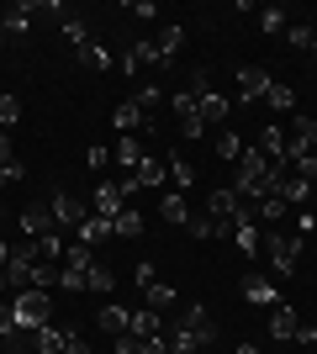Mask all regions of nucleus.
I'll return each mask as SVG.
<instances>
[{"label":"nucleus","instance_id":"1","mask_svg":"<svg viewBox=\"0 0 317 354\" xmlns=\"http://www.w3.org/2000/svg\"><path fill=\"white\" fill-rule=\"evenodd\" d=\"M11 317H16V333H37V328L53 323V301H48V291H16L11 301Z\"/></svg>","mask_w":317,"mask_h":354},{"label":"nucleus","instance_id":"2","mask_svg":"<svg viewBox=\"0 0 317 354\" xmlns=\"http://www.w3.org/2000/svg\"><path fill=\"white\" fill-rule=\"evenodd\" d=\"M302 243L307 238H296V233H286V227H270V233L259 238V249H265V259H270V270H296V259H302Z\"/></svg>","mask_w":317,"mask_h":354},{"label":"nucleus","instance_id":"3","mask_svg":"<svg viewBox=\"0 0 317 354\" xmlns=\"http://www.w3.org/2000/svg\"><path fill=\"white\" fill-rule=\"evenodd\" d=\"M249 207H254V201H249V196H238L233 185H217V191H211V217L227 222V227H233V222H238V212H249Z\"/></svg>","mask_w":317,"mask_h":354},{"label":"nucleus","instance_id":"4","mask_svg":"<svg viewBox=\"0 0 317 354\" xmlns=\"http://www.w3.org/2000/svg\"><path fill=\"white\" fill-rule=\"evenodd\" d=\"M169 106H175V117H180V133L185 138H201V106H196V90H180V95H169Z\"/></svg>","mask_w":317,"mask_h":354},{"label":"nucleus","instance_id":"5","mask_svg":"<svg viewBox=\"0 0 317 354\" xmlns=\"http://www.w3.org/2000/svg\"><path fill=\"white\" fill-rule=\"evenodd\" d=\"M48 212H53V222H59V227H79V222L90 217V212H85V201H79V196H69V191H53Z\"/></svg>","mask_w":317,"mask_h":354},{"label":"nucleus","instance_id":"6","mask_svg":"<svg viewBox=\"0 0 317 354\" xmlns=\"http://www.w3.org/2000/svg\"><path fill=\"white\" fill-rule=\"evenodd\" d=\"M32 270H37L32 249H11V259H6V275H0V281L16 286V291H32Z\"/></svg>","mask_w":317,"mask_h":354},{"label":"nucleus","instance_id":"7","mask_svg":"<svg viewBox=\"0 0 317 354\" xmlns=\"http://www.w3.org/2000/svg\"><path fill=\"white\" fill-rule=\"evenodd\" d=\"M317 148V117H296V133H291V143H286V159L296 164L302 153H312Z\"/></svg>","mask_w":317,"mask_h":354},{"label":"nucleus","instance_id":"8","mask_svg":"<svg viewBox=\"0 0 317 354\" xmlns=\"http://www.w3.org/2000/svg\"><path fill=\"white\" fill-rule=\"evenodd\" d=\"M111 122H117V133H122V138H133V133H159V122H143V111H137L133 101H122Z\"/></svg>","mask_w":317,"mask_h":354},{"label":"nucleus","instance_id":"9","mask_svg":"<svg viewBox=\"0 0 317 354\" xmlns=\"http://www.w3.org/2000/svg\"><path fill=\"white\" fill-rule=\"evenodd\" d=\"M180 328H185L196 344H211V339H217V323H211L201 307H185V312H180Z\"/></svg>","mask_w":317,"mask_h":354},{"label":"nucleus","instance_id":"10","mask_svg":"<svg viewBox=\"0 0 317 354\" xmlns=\"http://www.w3.org/2000/svg\"><path fill=\"white\" fill-rule=\"evenodd\" d=\"M296 328H302V317H296L286 301H275V307H270V339L286 344V339H296Z\"/></svg>","mask_w":317,"mask_h":354},{"label":"nucleus","instance_id":"11","mask_svg":"<svg viewBox=\"0 0 317 354\" xmlns=\"http://www.w3.org/2000/svg\"><path fill=\"white\" fill-rule=\"evenodd\" d=\"M75 238L85 243V249H95L101 238H117V227H111V217H95V212H90V217H85V222L75 227Z\"/></svg>","mask_w":317,"mask_h":354},{"label":"nucleus","instance_id":"12","mask_svg":"<svg viewBox=\"0 0 317 354\" xmlns=\"http://www.w3.org/2000/svg\"><path fill=\"white\" fill-rule=\"evenodd\" d=\"M95 323H101V333L122 339V333H127V323H133V312H127V307H117V301H106V307L95 312Z\"/></svg>","mask_w":317,"mask_h":354},{"label":"nucleus","instance_id":"13","mask_svg":"<svg viewBox=\"0 0 317 354\" xmlns=\"http://www.w3.org/2000/svg\"><path fill=\"white\" fill-rule=\"evenodd\" d=\"M238 90H243V101H265V90H270V74L259 69V64H249V69H238Z\"/></svg>","mask_w":317,"mask_h":354},{"label":"nucleus","instance_id":"14","mask_svg":"<svg viewBox=\"0 0 317 354\" xmlns=\"http://www.w3.org/2000/svg\"><path fill=\"white\" fill-rule=\"evenodd\" d=\"M122 207H127V196H122L117 185H95V201H90L95 217H111V222H117V212H122Z\"/></svg>","mask_w":317,"mask_h":354},{"label":"nucleus","instance_id":"15","mask_svg":"<svg viewBox=\"0 0 317 354\" xmlns=\"http://www.w3.org/2000/svg\"><path fill=\"white\" fill-rule=\"evenodd\" d=\"M148 64H159V69H164V59H159V43H133V48H127V59H122V69L137 74V69H148Z\"/></svg>","mask_w":317,"mask_h":354},{"label":"nucleus","instance_id":"16","mask_svg":"<svg viewBox=\"0 0 317 354\" xmlns=\"http://www.w3.org/2000/svg\"><path fill=\"white\" fill-rule=\"evenodd\" d=\"M53 227H59V222H53L48 207H27V212H21V233H27V238H43V233H53Z\"/></svg>","mask_w":317,"mask_h":354},{"label":"nucleus","instance_id":"17","mask_svg":"<svg viewBox=\"0 0 317 354\" xmlns=\"http://www.w3.org/2000/svg\"><path fill=\"white\" fill-rule=\"evenodd\" d=\"M127 333H133V339L137 344H143V339H159V333H164V323H159V312H133V323H127Z\"/></svg>","mask_w":317,"mask_h":354},{"label":"nucleus","instance_id":"18","mask_svg":"<svg viewBox=\"0 0 317 354\" xmlns=\"http://www.w3.org/2000/svg\"><path fill=\"white\" fill-rule=\"evenodd\" d=\"M243 301H254V307H275L280 296H275V286L265 281V275H249V281H243Z\"/></svg>","mask_w":317,"mask_h":354},{"label":"nucleus","instance_id":"19","mask_svg":"<svg viewBox=\"0 0 317 354\" xmlns=\"http://www.w3.org/2000/svg\"><path fill=\"white\" fill-rule=\"evenodd\" d=\"M133 180H137V191H143V185H164V180H169V164L148 153V159H143V164L133 169Z\"/></svg>","mask_w":317,"mask_h":354},{"label":"nucleus","instance_id":"20","mask_svg":"<svg viewBox=\"0 0 317 354\" xmlns=\"http://www.w3.org/2000/svg\"><path fill=\"white\" fill-rule=\"evenodd\" d=\"M64 339H69V328H37V333H32V349L37 354H64Z\"/></svg>","mask_w":317,"mask_h":354},{"label":"nucleus","instance_id":"21","mask_svg":"<svg viewBox=\"0 0 317 354\" xmlns=\"http://www.w3.org/2000/svg\"><path fill=\"white\" fill-rule=\"evenodd\" d=\"M196 106H201V122H227V111H233V106H227V95H217V90H201Z\"/></svg>","mask_w":317,"mask_h":354},{"label":"nucleus","instance_id":"22","mask_svg":"<svg viewBox=\"0 0 317 354\" xmlns=\"http://www.w3.org/2000/svg\"><path fill=\"white\" fill-rule=\"evenodd\" d=\"M16 180H21V159H16L11 138L0 133V185H16Z\"/></svg>","mask_w":317,"mask_h":354},{"label":"nucleus","instance_id":"23","mask_svg":"<svg viewBox=\"0 0 317 354\" xmlns=\"http://www.w3.org/2000/svg\"><path fill=\"white\" fill-rule=\"evenodd\" d=\"M259 153L270 164H286V133H280V127H265V133H259Z\"/></svg>","mask_w":317,"mask_h":354},{"label":"nucleus","instance_id":"24","mask_svg":"<svg viewBox=\"0 0 317 354\" xmlns=\"http://www.w3.org/2000/svg\"><path fill=\"white\" fill-rule=\"evenodd\" d=\"M32 11H37V6H11V11L0 16V21H6V37H27V27H32Z\"/></svg>","mask_w":317,"mask_h":354},{"label":"nucleus","instance_id":"25","mask_svg":"<svg viewBox=\"0 0 317 354\" xmlns=\"http://www.w3.org/2000/svg\"><path fill=\"white\" fill-rule=\"evenodd\" d=\"M180 48H185V27H180V21H169V27L164 32H159V59H175V53H180Z\"/></svg>","mask_w":317,"mask_h":354},{"label":"nucleus","instance_id":"26","mask_svg":"<svg viewBox=\"0 0 317 354\" xmlns=\"http://www.w3.org/2000/svg\"><path fill=\"white\" fill-rule=\"evenodd\" d=\"M133 106L143 111V122H159V106H164V95H159V85H143L133 95Z\"/></svg>","mask_w":317,"mask_h":354},{"label":"nucleus","instance_id":"27","mask_svg":"<svg viewBox=\"0 0 317 354\" xmlns=\"http://www.w3.org/2000/svg\"><path fill=\"white\" fill-rule=\"evenodd\" d=\"M90 265H95V254H90V249H85V243L75 238V243L64 249V270H79V275H90Z\"/></svg>","mask_w":317,"mask_h":354},{"label":"nucleus","instance_id":"28","mask_svg":"<svg viewBox=\"0 0 317 354\" xmlns=\"http://www.w3.org/2000/svg\"><path fill=\"white\" fill-rule=\"evenodd\" d=\"M164 349H169V354H196V349H201V344H196V339H191V333H185V328H180V323H175V328H164Z\"/></svg>","mask_w":317,"mask_h":354},{"label":"nucleus","instance_id":"29","mask_svg":"<svg viewBox=\"0 0 317 354\" xmlns=\"http://www.w3.org/2000/svg\"><path fill=\"white\" fill-rule=\"evenodd\" d=\"M159 217H164V222H191V207H185V196H180V191H169L164 201H159Z\"/></svg>","mask_w":317,"mask_h":354},{"label":"nucleus","instance_id":"30","mask_svg":"<svg viewBox=\"0 0 317 354\" xmlns=\"http://www.w3.org/2000/svg\"><path fill=\"white\" fill-rule=\"evenodd\" d=\"M265 106H275V111H291V106H296V90L280 85V80H270V90H265Z\"/></svg>","mask_w":317,"mask_h":354},{"label":"nucleus","instance_id":"31","mask_svg":"<svg viewBox=\"0 0 317 354\" xmlns=\"http://www.w3.org/2000/svg\"><path fill=\"white\" fill-rule=\"evenodd\" d=\"M117 159L127 164V169H137V164L148 159V153H143V138H122V143H117Z\"/></svg>","mask_w":317,"mask_h":354},{"label":"nucleus","instance_id":"32","mask_svg":"<svg viewBox=\"0 0 317 354\" xmlns=\"http://www.w3.org/2000/svg\"><path fill=\"white\" fill-rule=\"evenodd\" d=\"M254 217H265V222H286V201H280V196H259V201H254Z\"/></svg>","mask_w":317,"mask_h":354},{"label":"nucleus","instance_id":"33","mask_svg":"<svg viewBox=\"0 0 317 354\" xmlns=\"http://www.w3.org/2000/svg\"><path fill=\"white\" fill-rule=\"evenodd\" d=\"M37 259H43V265H59V259H64V238L43 233V238H37Z\"/></svg>","mask_w":317,"mask_h":354},{"label":"nucleus","instance_id":"34","mask_svg":"<svg viewBox=\"0 0 317 354\" xmlns=\"http://www.w3.org/2000/svg\"><path fill=\"white\" fill-rule=\"evenodd\" d=\"M75 59L85 64V69H111V53H106L101 43H85V48H79V53H75Z\"/></svg>","mask_w":317,"mask_h":354},{"label":"nucleus","instance_id":"35","mask_svg":"<svg viewBox=\"0 0 317 354\" xmlns=\"http://www.w3.org/2000/svg\"><path fill=\"white\" fill-rule=\"evenodd\" d=\"M111 227H117V238H137V233H143V217H137L133 207H122V212H117V222H111Z\"/></svg>","mask_w":317,"mask_h":354},{"label":"nucleus","instance_id":"36","mask_svg":"<svg viewBox=\"0 0 317 354\" xmlns=\"http://www.w3.org/2000/svg\"><path fill=\"white\" fill-rule=\"evenodd\" d=\"M169 180H175V185H196V175H191V159H185V153H169Z\"/></svg>","mask_w":317,"mask_h":354},{"label":"nucleus","instance_id":"37","mask_svg":"<svg viewBox=\"0 0 317 354\" xmlns=\"http://www.w3.org/2000/svg\"><path fill=\"white\" fill-rule=\"evenodd\" d=\"M143 296H148V307H153V312H159V307H175V286H164V281H153Z\"/></svg>","mask_w":317,"mask_h":354},{"label":"nucleus","instance_id":"38","mask_svg":"<svg viewBox=\"0 0 317 354\" xmlns=\"http://www.w3.org/2000/svg\"><path fill=\"white\" fill-rule=\"evenodd\" d=\"M111 286H117V275H111L106 265H90V275H85V291H111Z\"/></svg>","mask_w":317,"mask_h":354},{"label":"nucleus","instance_id":"39","mask_svg":"<svg viewBox=\"0 0 317 354\" xmlns=\"http://www.w3.org/2000/svg\"><path fill=\"white\" fill-rule=\"evenodd\" d=\"M16 122H21V101H16V95H0V133L16 127Z\"/></svg>","mask_w":317,"mask_h":354},{"label":"nucleus","instance_id":"40","mask_svg":"<svg viewBox=\"0 0 317 354\" xmlns=\"http://www.w3.org/2000/svg\"><path fill=\"white\" fill-rule=\"evenodd\" d=\"M64 37L75 43V53H79L85 43H90V32H85V21H79V16H69V21H64Z\"/></svg>","mask_w":317,"mask_h":354},{"label":"nucleus","instance_id":"41","mask_svg":"<svg viewBox=\"0 0 317 354\" xmlns=\"http://www.w3.org/2000/svg\"><path fill=\"white\" fill-rule=\"evenodd\" d=\"M259 27H265V32L275 37V32L286 27V11H280V6H265V11H259Z\"/></svg>","mask_w":317,"mask_h":354},{"label":"nucleus","instance_id":"42","mask_svg":"<svg viewBox=\"0 0 317 354\" xmlns=\"http://www.w3.org/2000/svg\"><path fill=\"white\" fill-rule=\"evenodd\" d=\"M217 153H222L227 164H238V153H243V138H233V133H222L217 138Z\"/></svg>","mask_w":317,"mask_h":354},{"label":"nucleus","instance_id":"43","mask_svg":"<svg viewBox=\"0 0 317 354\" xmlns=\"http://www.w3.org/2000/svg\"><path fill=\"white\" fill-rule=\"evenodd\" d=\"M0 339H6V344L21 339V333H16V317H11V307H6V301H0Z\"/></svg>","mask_w":317,"mask_h":354},{"label":"nucleus","instance_id":"44","mask_svg":"<svg viewBox=\"0 0 317 354\" xmlns=\"http://www.w3.org/2000/svg\"><path fill=\"white\" fill-rule=\"evenodd\" d=\"M312 21H296V27H291V48H312Z\"/></svg>","mask_w":317,"mask_h":354},{"label":"nucleus","instance_id":"45","mask_svg":"<svg viewBox=\"0 0 317 354\" xmlns=\"http://www.w3.org/2000/svg\"><path fill=\"white\" fill-rule=\"evenodd\" d=\"M312 227H317V217H312V212H296V222H291V233H296V238H312Z\"/></svg>","mask_w":317,"mask_h":354},{"label":"nucleus","instance_id":"46","mask_svg":"<svg viewBox=\"0 0 317 354\" xmlns=\"http://www.w3.org/2000/svg\"><path fill=\"white\" fill-rule=\"evenodd\" d=\"M196 233H201V238H222V233H227V222L206 217V222H196Z\"/></svg>","mask_w":317,"mask_h":354},{"label":"nucleus","instance_id":"47","mask_svg":"<svg viewBox=\"0 0 317 354\" xmlns=\"http://www.w3.org/2000/svg\"><path fill=\"white\" fill-rule=\"evenodd\" d=\"M133 281H137V291H148V286H153V265H137Z\"/></svg>","mask_w":317,"mask_h":354},{"label":"nucleus","instance_id":"48","mask_svg":"<svg viewBox=\"0 0 317 354\" xmlns=\"http://www.w3.org/2000/svg\"><path fill=\"white\" fill-rule=\"evenodd\" d=\"M64 354H90V344L79 339V333H69V339H64Z\"/></svg>","mask_w":317,"mask_h":354},{"label":"nucleus","instance_id":"49","mask_svg":"<svg viewBox=\"0 0 317 354\" xmlns=\"http://www.w3.org/2000/svg\"><path fill=\"white\" fill-rule=\"evenodd\" d=\"M117 354H143V344H137L133 333H122V339H117Z\"/></svg>","mask_w":317,"mask_h":354},{"label":"nucleus","instance_id":"50","mask_svg":"<svg viewBox=\"0 0 317 354\" xmlns=\"http://www.w3.org/2000/svg\"><path fill=\"white\" fill-rule=\"evenodd\" d=\"M85 164H90V169H106V148H101V143H95V148H90V153H85Z\"/></svg>","mask_w":317,"mask_h":354},{"label":"nucleus","instance_id":"51","mask_svg":"<svg viewBox=\"0 0 317 354\" xmlns=\"http://www.w3.org/2000/svg\"><path fill=\"white\" fill-rule=\"evenodd\" d=\"M238 354H259V349H254V344H238Z\"/></svg>","mask_w":317,"mask_h":354},{"label":"nucleus","instance_id":"52","mask_svg":"<svg viewBox=\"0 0 317 354\" xmlns=\"http://www.w3.org/2000/svg\"><path fill=\"white\" fill-rule=\"evenodd\" d=\"M0 43H11V37H6V21H0Z\"/></svg>","mask_w":317,"mask_h":354},{"label":"nucleus","instance_id":"53","mask_svg":"<svg viewBox=\"0 0 317 354\" xmlns=\"http://www.w3.org/2000/svg\"><path fill=\"white\" fill-rule=\"evenodd\" d=\"M307 53H317V32H312V48H307Z\"/></svg>","mask_w":317,"mask_h":354},{"label":"nucleus","instance_id":"54","mask_svg":"<svg viewBox=\"0 0 317 354\" xmlns=\"http://www.w3.org/2000/svg\"><path fill=\"white\" fill-rule=\"evenodd\" d=\"M312 196H317V180H312Z\"/></svg>","mask_w":317,"mask_h":354},{"label":"nucleus","instance_id":"55","mask_svg":"<svg viewBox=\"0 0 317 354\" xmlns=\"http://www.w3.org/2000/svg\"><path fill=\"white\" fill-rule=\"evenodd\" d=\"M312 238H317V227H312Z\"/></svg>","mask_w":317,"mask_h":354},{"label":"nucleus","instance_id":"56","mask_svg":"<svg viewBox=\"0 0 317 354\" xmlns=\"http://www.w3.org/2000/svg\"><path fill=\"white\" fill-rule=\"evenodd\" d=\"M0 354H6V349H0Z\"/></svg>","mask_w":317,"mask_h":354}]
</instances>
